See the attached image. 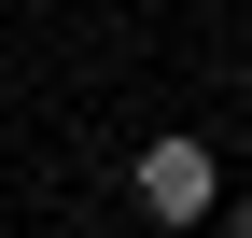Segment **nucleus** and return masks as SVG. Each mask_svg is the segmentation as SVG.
<instances>
[{
	"mask_svg": "<svg viewBox=\"0 0 252 238\" xmlns=\"http://www.w3.org/2000/svg\"><path fill=\"white\" fill-rule=\"evenodd\" d=\"M126 196L154 210V238H196L210 210H224V168H210L196 126H168V140H140V154H126Z\"/></svg>",
	"mask_w": 252,
	"mask_h": 238,
	"instance_id": "1",
	"label": "nucleus"
},
{
	"mask_svg": "<svg viewBox=\"0 0 252 238\" xmlns=\"http://www.w3.org/2000/svg\"><path fill=\"white\" fill-rule=\"evenodd\" d=\"M224 238H252V196H238V210H224Z\"/></svg>",
	"mask_w": 252,
	"mask_h": 238,
	"instance_id": "2",
	"label": "nucleus"
}]
</instances>
